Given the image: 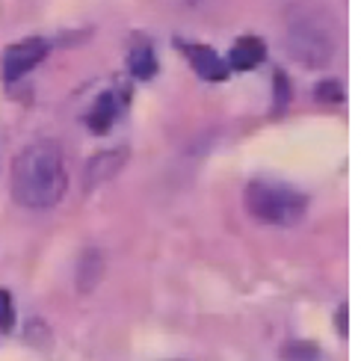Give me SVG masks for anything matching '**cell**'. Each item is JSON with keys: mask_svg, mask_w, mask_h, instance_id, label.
Segmentation results:
<instances>
[{"mask_svg": "<svg viewBox=\"0 0 361 361\" xmlns=\"http://www.w3.org/2000/svg\"><path fill=\"white\" fill-rule=\"evenodd\" d=\"M116 116H118V101H116V95L107 92V95H101L95 101L92 110H89L86 125H89L92 133H107L113 128V122H116Z\"/></svg>", "mask_w": 361, "mask_h": 361, "instance_id": "8", "label": "cell"}, {"mask_svg": "<svg viewBox=\"0 0 361 361\" xmlns=\"http://www.w3.org/2000/svg\"><path fill=\"white\" fill-rule=\"evenodd\" d=\"M249 214L267 225H296L305 216L308 199L293 187L273 184V180H252L246 190Z\"/></svg>", "mask_w": 361, "mask_h": 361, "instance_id": "2", "label": "cell"}, {"mask_svg": "<svg viewBox=\"0 0 361 361\" xmlns=\"http://www.w3.org/2000/svg\"><path fill=\"white\" fill-rule=\"evenodd\" d=\"M290 95H293V89H290L288 74H284V71H276V110H279V113L290 104Z\"/></svg>", "mask_w": 361, "mask_h": 361, "instance_id": "13", "label": "cell"}, {"mask_svg": "<svg viewBox=\"0 0 361 361\" xmlns=\"http://www.w3.org/2000/svg\"><path fill=\"white\" fill-rule=\"evenodd\" d=\"M15 329V305L9 290L0 288V332H12Z\"/></svg>", "mask_w": 361, "mask_h": 361, "instance_id": "12", "label": "cell"}, {"mask_svg": "<svg viewBox=\"0 0 361 361\" xmlns=\"http://www.w3.org/2000/svg\"><path fill=\"white\" fill-rule=\"evenodd\" d=\"M101 269H104L101 252L89 249L83 258H80V267H78V288H80V290H92L95 281L101 279Z\"/></svg>", "mask_w": 361, "mask_h": 361, "instance_id": "10", "label": "cell"}, {"mask_svg": "<svg viewBox=\"0 0 361 361\" xmlns=\"http://www.w3.org/2000/svg\"><path fill=\"white\" fill-rule=\"evenodd\" d=\"M314 95L320 101L335 104V101H343V86L338 80H323V83H317V89H314Z\"/></svg>", "mask_w": 361, "mask_h": 361, "instance_id": "14", "label": "cell"}, {"mask_svg": "<svg viewBox=\"0 0 361 361\" xmlns=\"http://www.w3.org/2000/svg\"><path fill=\"white\" fill-rule=\"evenodd\" d=\"M178 4H187V6H195V4H202V0H178Z\"/></svg>", "mask_w": 361, "mask_h": 361, "instance_id": "16", "label": "cell"}, {"mask_svg": "<svg viewBox=\"0 0 361 361\" xmlns=\"http://www.w3.org/2000/svg\"><path fill=\"white\" fill-rule=\"evenodd\" d=\"M288 51L308 68H323L332 63L335 56V42L326 33L323 27H317L314 21L296 18L288 27Z\"/></svg>", "mask_w": 361, "mask_h": 361, "instance_id": "3", "label": "cell"}, {"mask_svg": "<svg viewBox=\"0 0 361 361\" xmlns=\"http://www.w3.org/2000/svg\"><path fill=\"white\" fill-rule=\"evenodd\" d=\"M284 361H320V347L311 341H290L281 350Z\"/></svg>", "mask_w": 361, "mask_h": 361, "instance_id": "11", "label": "cell"}, {"mask_svg": "<svg viewBox=\"0 0 361 361\" xmlns=\"http://www.w3.org/2000/svg\"><path fill=\"white\" fill-rule=\"evenodd\" d=\"M184 54L192 63L195 74H202L204 80H225L228 78V66H225L216 56V51L207 48V44H184Z\"/></svg>", "mask_w": 361, "mask_h": 361, "instance_id": "6", "label": "cell"}, {"mask_svg": "<svg viewBox=\"0 0 361 361\" xmlns=\"http://www.w3.org/2000/svg\"><path fill=\"white\" fill-rule=\"evenodd\" d=\"M338 326H341V335H347V308H341V314H338Z\"/></svg>", "mask_w": 361, "mask_h": 361, "instance_id": "15", "label": "cell"}, {"mask_svg": "<svg viewBox=\"0 0 361 361\" xmlns=\"http://www.w3.org/2000/svg\"><path fill=\"white\" fill-rule=\"evenodd\" d=\"M68 175L63 148L54 140L30 142L12 163V195L21 207L44 210L66 195Z\"/></svg>", "mask_w": 361, "mask_h": 361, "instance_id": "1", "label": "cell"}, {"mask_svg": "<svg viewBox=\"0 0 361 361\" xmlns=\"http://www.w3.org/2000/svg\"><path fill=\"white\" fill-rule=\"evenodd\" d=\"M130 74L137 80H152L154 74H157V56H154V51L148 48V44H140V48H133L130 51Z\"/></svg>", "mask_w": 361, "mask_h": 361, "instance_id": "9", "label": "cell"}, {"mask_svg": "<svg viewBox=\"0 0 361 361\" xmlns=\"http://www.w3.org/2000/svg\"><path fill=\"white\" fill-rule=\"evenodd\" d=\"M267 56V48L258 36H243L240 42H234V48L228 54V66L237 71H249L255 66H261V59Z\"/></svg>", "mask_w": 361, "mask_h": 361, "instance_id": "7", "label": "cell"}, {"mask_svg": "<svg viewBox=\"0 0 361 361\" xmlns=\"http://www.w3.org/2000/svg\"><path fill=\"white\" fill-rule=\"evenodd\" d=\"M44 54H48V42L42 39H24L18 44L6 48L4 59H0V68H4V80H18L30 68H36Z\"/></svg>", "mask_w": 361, "mask_h": 361, "instance_id": "4", "label": "cell"}, {"mask_svg": "<svg viewBox=\"0 0 361 361\" xmlns=\"http://www.w3.org/2000/svg\"><path fill=\"white\" fill-rule=\"evenodd\" d=\"M125 163H128V152H125V148H113V152L95 154L92 160L86 163V178H83L86 190H92V187L104 184V180L116 178L118 172L125 169Z\"/></svg>", "mask_w": 361, "mask_h": 361, "instance_id": "5", "label": "cell"}]
</instances>
